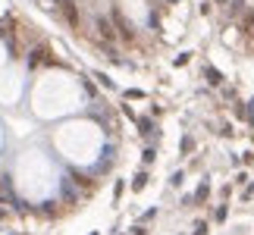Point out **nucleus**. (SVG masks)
<instances>
[{"label": "nucleus", "mask_w": 254, "mask_h": 235, "mask_svg": "<svg viewBox=\"0 0 254 235\" xmlns=\"http://www.w3.org/2000/svg\"><path fill=\"white\" fill-rule=\"evenodd\" d=\"M32 107L41 116H54L63 110L75 107V85L69 82V75H44V82L35 88L32 94Z\"/></svg>", "instance_id": "1"}, {"label": "nucleus", "mask_w": 254, "mask_h": 235, "mask_svg": "<svg viewBox=\"0 0 254 235\" xmlns=\"http://www.w3.org/2000/svg\"><path fill=\"white\" fill-rule=\"evenodd\" d=\"M57 148L75 163H91L97 148H101V135L88 122H72L57 132Z\"/></svg>", "instance_id": "2"}, {"label": "nucleus", "mask_w": 254, "mask_h": 235, "mask_svg": "<svg viewBox=\"0 0 254 235\" xmlns=\"http://www.w3.org/2000/svg\"><path fill=\"white\" fill-rule=\"evenodd\" d=\"M57 176L51 170V163L44 160L38 151H28V157L19 166V188H22L28 198H44L47 191L54 188Z\"/></svg>", "instance_id": "3"}]
</instances>
